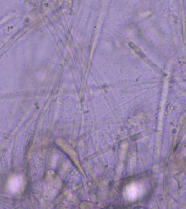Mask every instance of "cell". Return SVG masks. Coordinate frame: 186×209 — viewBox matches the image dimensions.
Listing matches in <instances>:
<instances>
[{
	"instance_id": "1",
	"label": "cell",
	"mask_w": 186,
	"mask_h": 209,
	"mask_svg": "<svg viewBox=\"0 0 186 209\" xmlns=\"http://www.w3.org/2000/svg\"><path fill=\"white\" fill-rule=\"evenodd\" d=\"M140 193L141 188L136 185H131L128 187L127 191L128 196L130 199L137 198L140 195Z\"/></svg>"
}]
</instances>
